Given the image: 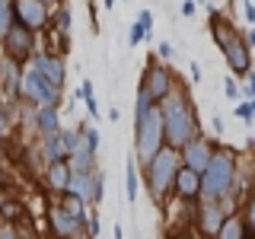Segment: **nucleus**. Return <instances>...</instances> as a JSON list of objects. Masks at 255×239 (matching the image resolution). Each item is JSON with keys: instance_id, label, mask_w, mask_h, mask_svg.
I'll use <instances>...</instances> for the list:
<instances>
[{"instance_id": "obj_47", "label": "nucleus", "mask_w": 255, "mask_h": 239, "mask_svg": "<svg viewBox=\"0 0 255 239\" xmlns=\"http://www.w3.org/2000/svg\"><path fill=\"white\" fill-rule=\"evenodd\" d=\"M118 118H122V112H118V106H112V109H109V121L118 124Z\"/></svg>"}, {"instance_id": "obj_22", "label": "nucleus", "mask_w": 255, "mask_h": 239, "mask_svg": "<svg viewBox=\"0 0 255 239\" xmlns=\"http://www.w3.org/2000/svg\"><path fill=\"white\" fill-rule=\"evenodd\" d=\"M137 159H131V163L125 166V195H128V201H137L140 198V175H137Z\"/></svg>"}, {"instance_id": "obj_30", "label": "nucleus", "mask_w": 255, "mask_h": 239, "mask_svg": "<svg viewBox=\"0 0 255 239\" xmlns=\"http://www.w3.org/2000/svg\"><path fill=\"white\" fill-rule=\"evenodd\" d=\"M99 137H102V134L96 131V127H80V140H83L86 147L93 150V153H96V150H99Z\"/></svg>"}, {"instance_id": "obj_37", "label": "nucleus", "mask_w": 255, "mask_h": 239, "mask_svg": "<svg viewBox=\"0 0 255 239\" xmlns=\"http://www.w3.org/2000/svg\"><path fill=\"white\" fill-rule=\"evenodd\" d=\"M99 217H96V214H93V217L90 220H86V236H93V239H99Z\"/></svg>"}, {"instance_id": "obj_7", "label": "nucleus", "mask_w": 255, "mask_h": 239, "mask_svg": "<svg viewBox=\"0 0 255 239\" xmlns=\"http://www.w3.org/2000/svg\"><path fill=\"white\" fill-rule=\"evenodd\" d=\"M19 96L29 99L35 109H42V106H54V109H58L61 86H54L51 80H45L35 67H29V70H22V90H19Z\"/></svg>"}, {"instance_id": "obj_3", "label": "nucleus", "mask_w": 255, "mask_h": 239, "mask_svg": "<svg viewBox=\"0 0 255 239\" xmlns=\"http://www.w3.org/2000/svg\"><path fill=\"white\" fill-rule=\"evenodd\" d=\"M236 169H239V153L233 147L217 143V150H214L207 169L201 172V201L227 204L230 188H233V179H236Z\"/></svg>"}, {"instance_id": "obj_18", "label": "nucleus", "mask_w": 255, "mask_h": 239, "mask_svg": "<svg viewBox=\"0 0 255 239\" xmlns=\"http://www.w3.org/2000/svg\"><path fill=\"white\" fill-rule=\"evenodd\" d=\"M214 239H249V227H246L243 214L230 211L227 217H223V223H220V230H217V236H214Z\"/></svg>"}, {"instance_id": "obj_26", "label": "nucleus", "mask_w": 255, "mask_h": 239, "mask_svg": "<svg viewBox=\"0 0 255 239\" xmlns=\"http://www.w3.org/2000/svg\"><path fill=\"white\" fill-rule=\"evenodd\" d=\"M153 106H156V102H153V99H150V96L137 86V96H134V121H137V118H143Z\"/></svg>"}, {"instance_id": "obj_34", "label": "nucleus", "mask_w": 255, "mask_h": 239, "mask_svg": "<svg viewBox=\"0 0 255 239\" xmlns=\"http://www.w3.org/2000/svg\"><path fill=\"white\" fill-rule=\"evenodd\" d=\"M243 83V99H252L255 102V67L246 74V80H239Z\"/></svg>"}, {"instance_id": "obj_13", "label": "nucleus", "mask_w": 255, "mask_h": 239, "mask_svg": "<svg viewBox=\"0 0 255 239\" xmlns=\"http://www.w3.org/2000/svg\"><path fill=\"white\" fill-rule=\"evenodd\" d=\"M80 147V131H61L51 134V137H45L42 150H45V159L51 163V159H70V153Z\"/></svg>"}, {"instance_id": "obj_51", "label": "nucleus", "mask_w": 255, "mask_h": 239, "mask_svg": "<svg viewBox=\"0 0 255 239\" xmlns=\"http://www.w3.org/2000/svg\"><path fill=\"white\" fill-rule=\"evenodd\" d=\"M249 239H255V233H249Z\"/></svg>"}, {"instance_id": "obj_14", "label": "nucleus", "mask_w": 255, "mask_h": 239, "mask_svg": "<svg viewBox=\"0 0 255 239\" xmlns=\"http://www.w3.org/2000/svg\"><path fill=\"white\" fill-rule=\"evenodd\" d=\"M48 223H51V233L58 239H80V236H86V223H80L77 217H70L61 204L48 211Z\"/></svg>"}, {"instance_id": "obj_6", "label": "nucleus", "mask_w": 255, "mask_h": 239, "mask_svg": "<svg viewBox=\"0 0 255 239\" xmlns=\"http://www.w3.org/2000/svg\"><path fill=\"white\" fill-rule=\"evenodd\" d=\"M179 83H182V80L175 77L172 64H163L159 58H150V61H147V67H143V74H140V90L147 93L150 99L156 102V106H159V102H163Z\"/></svg>"}, {"instance_id": "obj_33", "label": "nucleus", "mask_w": 255, "mask_h": 239, "mask_svg": "<svg viewBox=\"0 0 255 239\" xmlns=\"http://www.w3.org/2000/svg\"><path fill=\"white\" fill-rule=\"evenodd\" d=\"M13 22V10H10V0H0V38H3V32L10 29Z\"/></svg>"}, {"instance_id": "obj_1", "label": "nucleus", "mask_w": 255, "mask_h": 239, "mask_svg": "<svg viewBox=\"0 0 255 239\" xmlns=\"http://www.w3.org/2000/svg\"><path fill=\"white\" fill-rule=\"evenodd\" d=\"M159 115H163V131H166V147H185L198 131V109L191 99L188 86L179 83L175 90L159 102Z\"/></svg>"}, {"instance_id": "obj_25", "label": "nucleus", "mask_w": 255, "mask_h": 239, "mask_svg": "<svg viewBox=\"0 0 255 239\" xmlns=\"http://www.w3.org/2000/svg\"><path fill=\"white\" fill-rule=\"evenodd\" d=\"M239 214H243L249 233H255V191H249V195H246V201L239 204Z\"/></svg>"}, {"instance_id": "obj_5", "label": "nucleus", "mask_w": 255, "mask_h": 239, "mask_svg": "<svg viewBox=\"0 0 255 239\" xmlns=\"http://www.w3.org/2000/svg\"><path fill=\"white\" fill-rule=\"evenodd\" d=\"M163 147H166L163 115H159V106H153L143 118L134 121V159H137V166H147Z\"/></svg>"}, {"instance_id": "obj_40", "label": "nucleus", "mask_w": 255, "mask_h": 239, "mask_svg": "<svg viewBox=\"0 0 255 239\" xmlns=\"http://www.w3.org/2000/svg\"><path fill=\"white\" fill-rule=\"evenodd\" d=\"M243 10H246V19H249V26L255 29V3H252V0H243Z\"/></svg>"}, {"instance_id": "obj_23", "label": "nucleus", "mask_w": 255, "mask_h": 239, "mask_svg": "<svg viewBox=\"0 0 255 239\" xmlns=\"http://www.w3.org/2000/svg\"><path fill=\"white\" fill-rule=\"evenodd\" d=\"M61 207L70 214V217H77L80 223H86V220H90V214H86V207H90V204H86V201H80V198H77V195H70V191H64V195H61Z\"/></svg>"}, {"instance_id": "obj_49", "label": "nucleus", "mask_w": 255, "mask_h": 239, "mask_svg": "<svg viewBox=\"0 0 255 239\" xmlns=\"http://www.w3.org/2000/svg\"><path fill=\"white\" fill-rule=\"evenodd\" d=\"M102 3H106V10H112V6H115V0H102Z\"/></svg>"}, {"instance_id": "obj_17", "label": "nucleus", "mask_w": 255, "mask_h": 239, "mask_svg": "<svg viewBox=\"0 0 255 239\" xmlns=\"http://www.w3.org/2000/svg\"><path fill=\"white\" fill-rule=\"evenodd\" d=\"M32 124L38 127L42 137H51V134L61 131V112L54 106H42V109H35V115H32Z\"/></svg>"}, {"instance_id": "obj_15", "label": "nucleus", "mask_w": 255, "mask_h": 239, "mask_svg": "<svg viewBox=\"0 0 255 239\" xmlns=\"http://www.w3.org/2000/svg\"><path fill=\"white\" fill-rule=\"evenodd\" d=\"M32 67L45 80H51L54 86H64V80H67V67H64L61 54H54V51H38L35 58H32Z\"/></svg>"}, {"instance_id": "obj_31", "label": "nucleus", "mask_w": 255, "mask_h": 239, "mask_svg": "<svg viewBox=\"0 0 255 239\" xmlns=\"http://www.w3.org/2000/svg\"><path fill=\"white\" fill-rule=\"evenodd\" d=\"M156 58L163 64H172L175 61V45L172 42H156Z\"/></svg>"}, {"instance_id": "obj_35", "label": "nucleus", "mask_w": 255, "mask_h": 239, "mask_svg": "<svg viewBox=\"0 0 255 239\" xmlns=\"http://www.w3.org/2000/svg\"><path fill=\"white\" fill-rule=\"evenodd\" d=\"M54 19H58V32L67 35V32H70V22H74V19H70V10H67V6H61V10L54 13Z\"/></svg>"}, {"instance_id": "obj_48", "label": "nucleus", "mask_w": 255, "mask_h": 239, "mask_svg": "<svg viewBox=\"0 0 255 239\" xmlns=\"http://www.w3.org/2000/svg\"><path fill=\"white\" fill-rule=\"evenodd\" d=\"M3 131H6V112H3V106H0V137H3Z\"/></svg>"}, {"instance_id": "obj_29", "label": "nucleus", "mask_w": 255, "mask_h": 239, "mask_svg": "<svg viewBox=\"0 0 255 239\" xmlns=\"http://www.w3.org/2000/svg\"><path fill=\"white\" fill-rule=\"evenodd\" d=\"M102 198H106V172L96 169V172H93V207L99 204Z\"/></svg>"}, {"instance_id": "obj_50", "label": "nucleus", "mask_w": 255, "mask_h": 239, "mask_svg": "<svg viewBox=\"0 0 255 239\" xmlns=\"http://www.w3.org/2000/svg\"><path fill=\"white\" fill-rule=\"evenodd\" d=\"M80 239H93V236H80Z\"/></svg>"}, {"instance_id": "obj_4", "label": "nucleus", "mask_w": 255, "mask_h": 239, "mask_svg": "<svg viewBox=\"0 0 255 239\" xmlns=\"http://www.w3.org/2000/svg\"><path fill=\"white\" fill-rule=\"evenodd\" d=\"M179 166H182V156H179L175 147H163L147 166H143V188H147V198L156 207H166V201L172 198V185H175Z\"/></svg>"}, {"instance_id": "obj_24", "label": "nucleus", "mask_w": 255, "mask_h": 239, "mask_svg": "<svg viewBox=\"0 0 255 239\" xmlns=\"http://www.w3.org/2000/svg\"><path fill=\"white\" fill-rule=\"evenodd\" d=\"M77 99H83V102H86V112H90V118H93V121L102 115V112H99V99H96V93H93V80H83V83H80Z\"/></svg>"}, {"instance_id": "obj_41", "label": "nucleus", "mask_w": 255, "mask_h": 239, "mask_svg": "<svg viewBox=\"0 0 255 239\" xmlns=\"http://www.w3.org/2000/svg\"><path fill=\"white\" fill-rule=\"evenodd\" d=\"M223 127H227V124H223V118H220V115H214V118H211V131L217 134V137H223Z\"/></svg>"}, {"instance_id": "obj_16", "label": "nucleus", "mask_w": 255, "mask_h": 239, "mask_svg": "<svg viewBox=\"0 0 255 239\" xmlns=\"http://www.w3.org/2000/svg\"><path fill=\"white\" fill-rule=\"evenodd\" d=\"M70 175H74V169H70L67 159H51L48 169H45V182H48V188H51L54 195H64L67 185H70Z\"/></svg>"}, {"instance_id": "obj_42", "label": "nucleus", "mask_w": 255, "mask_h": 239, "mask_svg": "<svg viewBox=\"0 0 255 239\" xmlns=\"http://www.w3.org/2000/svg\"><path fill=\"white\" fill-rule=\"evenodd\" d=\"M188 77L195 80V83H201V64H198V61H191V64H188Z\"/></svg>"}, {"instance_id": "obj_10", "label": "nucleus", "mask_w": 255, "mask_h": 239, "mask_svg": "<svg viewBox=\"0 0 255 239\" xmlns=\"http://www.w3.org/2000/svg\"><path fill=\"white\" fill-rule=\"evenodd\" d=\"M227 214L230 211L223 204H217V201H198L195 204V220H191V227H195V233L201 236V239H214Z\"/></svg>"}, {"instance_id": "obj_12", "label": "nucleus", "mask_w": 255, "mask_h": 239, "mask_svg": "<svg viewBox=\"0 0 255 239\" xmlns=\"http://www.w3.org/2000/svg\"><path fill=\"white\" fill-rule=\"evenodd\" d=\"M172 198L182 201V204H198L201 201V172L188 169V166H179L175 185H172Z\"/></svg>"}, {"instance_id": "obj_19", "label": "nucleus", "mask_w": 255, "mask_h": 239, "mask_svg": "<svg viewBox=\"0 0 255 239\" xmlns=\"http://www.w3.org/2000/svg\"><path fill=\"white\" fill-rule=\"evenodd\" d=\"M0 83H3V90L6 93H16L19 96V90H22V70H19V64L16 61H0Z\"/></svg>"}, {"instance_id": "obj_20", "label": "nucleus", "mask_w": 255, "mask_h": 239, "mask_svg": "<svg viewBox=\"0 0 255 239\" xmlns=\"http://www.w3.org/2000/svg\"><path fill=\"white\" fill-rule=\"evenodd\" d=\"M67 163H70V169H74V172H86V175H93V172H96V153H93L90 147H86L83 140H80V147L74 150V153H70Z\"/></svg>"}, {"instance_id": "obj_2", "label": "nucleus", "mask_w": 255, "mask_h": 239, "mask_svg": "<svg viewBox=\"0 0 255 239\" xmlns=\"http://www.w3.org/2000/svg\"><path fill=\"white\" fill-rule=\"evenodd\" d=\"M207 29H211V38H214V45L220 48V54H223V61H227L230 74H233L236 80H246V74L255 67V64H252V48L246 45V35L233 26L230 16H223L217 10H211Z\"/></svg>"}, {"instance_id": "obj_27", "label": "nucleus", "mask_w": 255, "mask_h": 239, "mask_svg": "<svg viewBox=\"0 0 255 239\" xmlns=\"http://www.w3.org/2000/svg\"><path fill=\"white\" fill-rule=\"evenodd\" d=\"M233 115L239 118V121L252 124V121H255V102H252V99H239V102H236V112H233Z\"/></svg>"}, {"instance_id": "obj_8", "label": "nucleus", "mask_w": 255, "mask_h": 239, "mask_svg": "<svg viewBox=\"0 0 255 239\" xmlns=\"http://www.w3.org/2000/svg\"><path fill=\"white\" fill-rule=\"evenodd\" d=\"M3 51H6V58L16 61V64L35 58V32H29L26 26H19V22H10V29L3 32Z\"/></svg>"}, {"instance_id": "obj_9", "label": "nucleus", "mask_w": 255, "mask_h": 239, "mask_svg": "<svg viewBox=\"0 0 255 239\" xmlns=\"http://www.w3.org/2000/svg\"><path fill=\"white\" fill-rule=\"evenodd\" d=\"M10 10H13V22L26 26L29 32L45 29L48 19H51V10H48L45 0H10Z\"/></svg>"}, {"instance_id": "obj_28", "label": "nucleus", "mask_w": 255, "mask_h": 239, "mask_svg": "<svg viewBox=\"0 0 255 239\" xmlns=\"http://www.w3.org/2000/svg\"><path fill=\"white\" fill-rule=\"evenodd\" d=\"M223 96H227V99H243V83H239V80L233 77V74H230L227 80H223Z\"/></svg>"}, {"instance_id": "obj_21", "label": "nucleus", "mask_w": 255, "mask_h": 239, "mask_svg": "<svg viewBox=\"0 0 255 239\" xmlns=\"http://www.w3.org/2000/svg\"><path fill=\"white\" fill-rule=\"evenodd\" d=\"M67 191H70V195H77L80 201L93 204V175H86V172H74V175H70Z\"/></svg>"}, {"instance_id": "obj_43", "label": "nucleus", "mask_w": 255, "mask_h": 239, "mask_svg": "<svg viewBox=\"0 0 255 239\" xmlns=\"http://www.w3.org/2000/svg\"><path fill=\"white\" fill-rule=\"evenodd\" d=\"M163 239H191V233H188V230H166Z\"/></svg>"}, {"instance_id": "obj_32", "label": "nucleus", "mask_w": 255, "mask_h": 239, "mask_svg": "<svg viewBox=\"0 0 255 239\" xmlns=\"http://www.w3.org/2000/svg\"><path fill=\"white\" fill-rule=\"evenodd\" d=\"M147 32H143V26H140V22L137 19H134V26H131V32H128V45H131V48H137L140 42H147Z\"/></svg>"}, {"instance_id": "obj_44", "label": "nucleus", "mask_w": 255, "mask_h": 239, "mask_svg": "<svg viewBox=\"0 0 255 239\" xmlns=\"http://www.w3.org/2000/svg\"><path fill=\"white\" fill-rule=\"evenodd\" d=\"M0 239H19V233H16L10 223H6V227H0Z\"/></svg>"}, {"instance_id": "obj_36", "label": "nucleus", "mask_w": 255, "mask_h": 239, "mask_svg": "<svg viewBox=\"0 0 255 239\" xmlns=\"http://www.w3.org/2000/svg\"><path fill=\"white\" fill-rule=\"evenodd\" d=\"M137 22L143 26V32L153 38V13H150V10H140V13H137Z\"/></svg>"}, {"instance_id": "obj_11", "label": "nucleus", "mask_w": 255, "mask_h": 239, "mask_svg": "<svg viewBox=\"0 0 255 239\" xmlns=\"http://www.w3.org/2000/svg\"><path fill=\"white\" fill-rule=\"evenodd\" d=\"M214 150H217V140L204 137V134H195L185 147H179V156H182V166H188V169L195 172H204L207 163H211Z\"/></svg>"}, {"instance_id": "obj_39", "label": "nucleus", "mask_w": 255, "mask_h": 239, "mask_svg": "<svg viewBox=\"0 0 255 239\" xmlns=\"http://www.w3.org/2000/svg\"><path fill=\"white\" fill-rule=\"evenodd\" d=\"M0 214H3V220H13L16 217V214H19V207H16V204H0Z\"/></svg>"}, {"instance_id": "obj_46", "label": "nucleus", "mask_w": 255, "mask_h": 239, "mask_svg": "<svg viewBox=\"0 0 255 239\" xmlns=\"http://www.w3.org/2000/svg\"><path fill=\"white\" fill-rule=\"evenodd\" d=\"M243 35H246V45H249V48H255V29L249 26V32H243Z\"/></svg>"}, {"instance_id": "obj_38", "label": "nucleus", "mask_w": 255, "mask_h": 239, "mask_svg": "<svg viewBox=\"0 0 255 239\" xmlns=\"http://www.w3.org/2000/svg\"><path fill=\"white\" fill-rule=\"evenodd\" d=\"M182 16H185V19H191V16L198 13V6H195V0H182V10H179Z\"/></svg>"}, {"instance_id": "obj_45", "label": "nucleus", "mask_w": 255, "mask_h": 239, "mask_svg": "<svg viewBox=\"0 0 255 239\" xmlns=\"http://www.w3.org/2000/svg\"><path fill=\"white\" fill-rule=\"evenodd\" d=\"M112 239H125V227H122V223H115V227H112Z\"/></svg>"}]
</instances>
